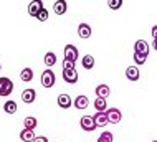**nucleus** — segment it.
<instances>
[{
	"instance_id": "4",
	"label": "nucleus",
	"mask_w": 157,
	"mask_h": 142,
	"mask_svg": "<svg viewBox=\"0 0 157 142\" xmlns=\"http://www.w3.org/2000/svg\"><path fill=\"white\" fill-rule=\"evenodd\" d=\"M79 126L84 132H93L96 129V124H94V119H93V116H83L81 119H79Z\"/></svg>"
},
{
	"instance_id": "3",
	"label": "nucleus",
	"mask_w": 157,
	"mask_h": 142,
	"mask_svg": "<svg viewBox=\"0 0 157 142\" xmlns=\"http://www.w3.org/2000/svg\"><path fill=\"white\" fill-rule=\"evenodd\" d=\"M106 117H108L109 124H119L121 119H122V114H121L119 109H116V107H108V109H106Z\"/></svg>"
},
{
	"instance_id": "17",
	"label": "nucleus",
	"mask_w": 157,
	"mask_h": 142,
	"mask_svg": "<svg viewBox=\"0 0 157 142\" xmlns=\"http://www.w3.org/2000/svg\"><path fill=\"white\" fill-rule=\"evenodd\" d=\"M35 132L30 131V129H25L23 127V131L20 132V139H22L23 142H33V139H35Z\"/></svg>"
},
{
	"instance_id": "20",
	"label": "nucleus",
	"mask_w": 157,
	"mask_h": 142,
	"mask_svg": "<svg viewBox=\"0 0 157 142\" xmlns=\"http://www.w3.org/2000/svg\"><path fill=\"white\" fill-rule=\"evenodd\" d=\"M94 107L98 113H106V109H108V102H106V99H103V98H96L94 99Z\"/></svg>"
},
{
	"instance_id": "14",
	"label": "nucleus",
	"mask_w": 157,
	"mask_h": 142,
	"mask_svg": "<svg viewBox=\"0 0 157 142\" xmlns=\"http://www.w3.org/2000/svg\"><path fill=\"white\" fill-rule=\"evenodd\" d=\"M43 8V2H40V0H35V2H32L30 5H28V13L32 17H36L38 12Z\"/></svg>"
},
{
	"instance_id": "29",
	"label": "nucleus",
	"mask_w": 157,
	"mask_h": 142,
	"mask_svg": "<svg viewBox=\"0 0 157 142\" xmlns=\"http://www.w3.org/2000/svg\"><path fill=\"white\" fill-rule=\"evenodd\" d=\"M33 142H48V139H46L45 136H40V137H35V139H33Z\"/></svg>"
},
{
	"instance_id": "23",
	"label": "nucleus",
	"mask_w": 157,
	"mask_h": 142,
	"mask_svg": "<svg viewBox=\"0 0 157 142\" xmlns=\"http://www.w3.org/2000/svg\"><path fill=\"white\" fill-rule=\"evenodd\" d=\"M3 111H5L7 114H15L17 113V102L15 101H7L5 104H3Z\"/></svg>"
},
{
	"instance_id": "27",
	"label": "nucleus",
	"mask_w": 157,
	"mask_h": 142,
	"mask_svg": "<svg viewBox=\"0 0 157 142\" xmlns=\"http://www.w3.org/2000/svg\"><path fill=\"white\" fill-rule=\"evenodd\" d=\"M48 17H50V15H48V10H46V8L43 7L40 12H38V15L35 17V18H38L40 21H46V20H48Z\"/></svg>"
},
{
	"instance_id": "12",
	"label": "nucleus",
	"mask_w": 157,
	"mask_h": 142,
	"mask_svg": "<svg viewBox=\"0 0 157 142\" xmlns=\"http://www.w3.org/2000/svg\"><path fill=\"white\" fill-rule=\"evenodd\" d=\"M93 119H94L96 127H106V124H109L108 117H106V113H96L93 116Z\"/></svg>"
},
{
	"instance_id": "13",
	"label": "nucleus",
	"mask_w": 157,
	"mask_h": 142,
	"mask_svg": "<svg viewBox=\"0 0 157 142\" xmlns=\"http://www.w3.org/2000/svg\"><path fill=\"white\" fill-rule=\"evenodd\" d=\"M66 10H68V5H66L65 0H58V2H55V3H53V12H55L56 15L66 13Z\"/></svg>"
},
{
	"instance_id": "26",
	"label": "nucleus",
	"mask_w": 157,
	"mask_h": 142,
	"mask_svg": "<svg viewBox=\"0 0 157 142\" xmlns=\"http://www.w3.org/2000/svg\"><path fill=\"white\" fill-rule=\"evenodd\" d=\"M108 7L111 8V10H119V8L122 7V0H109Z\"/></svg>"
},
{
	"instance_id": "5",
	"label": "nucleus",
	"mask_w": 157,
	"mask_h": 142,
	"mask_svg": "<svg viewBox=\"0 0 157 142\" xmlns=\"http://www.w3.org/2000/svg\"><path fill=\"white\" fill-rule=\"evenodd\" d=\"M79 58V53H78V48L75 45H66L65 46V59L66 61H71V63H76V59Z\"/></svg>"
},
{
	"instance_id": "6",
	"label": "nucleus",
	"mask_w": 157,
	"mask_h": 142,
	"mask_svg": "<svg viewBox=\"0 0 157 142\" xmlns=\"http://www.w3.org/2000/svg\"><path fill=\"white\" fill-rule=\"evenodd\" d=\"M134 53H141V55L149 56V45H147V41H144V40L136 41L134 43Z\"/></svg>"
},
{
	"instance_id": "11",
	"label": "nucleus",
	"mask_w": 157,
	"mask_h": 142,
	"mask_svg": "<svg viewBox=\"0 0 157 142\" xmlns=\"http://www.w3.org/2000/svg\"><path fill=\"white\" fill-rule=\"evenodd\" d=\"M139 76H141V73H139V68L137 66H129L126 68V78L129 81H137Z\"/></svg>"
},
{
	"instance_id": "19",
	"label": "nucleus",
	"mask_w": 157,
	"mask_h": 142,
	"mask_svg": "<svg viewBox=\"0 0 157 142\" xmlns=\"http://www.w3.org/2000/svg\"><path fill=\"white\" fill-rule=\"evenodd\" d=\"M38 126V121L33 116H28V117L23 119V127L25 129H30V131H35V127Z\"/></svg>"
},
{
	"instance_id": "18",
	"label": "nucleus",
	"mask_w": 157,
	"mask_h": 142,
	"mask_svg": "<svg viewBox=\"0 0 157 142\" xmlns=\"http://www.w3.org/2000/svg\"><path fill=\"white\" fill-rule=\"evenodd\" d=\"M81 64L84 70H93L94 68V58L91 56V55H84L81 58Z\"/></svg>"
},
{
	"instance_id": "8",
	"label": "nucleus",
	"mask_w": 157,
	"mask_h": 142,
	"mask_svg": "<svg viewBox=\"0 0 157 142\" xmlns=\"http://www.w3.org/2000/svg\"><path fill=\"white\" fill-rule=\"evenodd\" d=\"M63 79L70 84H75L78 81V71L76 70H63Z\"/></svg>"
},
{
	"instance_id": "28",
	"label": "nucleus",
	"mask_w": 157,
	"mask_h": 142,
	"mask_svg": "<svg viewBox=\"0 0 157 142\" xmlns=\"http://www.w3.org/2000/svg\"><path fill=\"white\" fill-rule=\"evenodd\" d=\"M63 70H75V63H71V61H63Z\"/></svg>"
},
{
	"instance_id": "32",
	"label": "nucleus",
	"mask_w": 157,
	"mask_h": 142,
	"mask_svg": "<svg viewBox=\"0 0 157 142\" xmlns=\"http://www.w3.org/2000/svg\"><path fill=\"white\" fill-rule=\"evenodd\" d=\"M152 142H157V140H152Z\"/></svg>"
},
{
	"instance_id": "33",
	"label": "nucleus",
	"mask_w": 157,
	"mask_h": 142,
	"mask_svg": "<svg viewBox=\"0 0 157 142\" xmlns=\"http://www.w3.org/2000/svg\"><path fill=\"white\" fill-rule=\"evenodd\" d=\"M0 70H2V66H0Z\"/></svg>"
},
{
	"instance_id": "31",
	"label": "nucleus",
	"mask_w": 157,
	"mask_h": 142,
	"mask_svg": "<svg viewBox=\"0 0 157 142\" xmlns=\"http://www.w3.org/2000/svg\"><path fill=\"white\" fill-rule=\"evenodd\" d=\"M154 50L157 51V40H154Z\"/></svg>"
},
{
	"instance_id": "15",
	"label": "nucleus",
	"mask_w": 157,
	"mask_h": 142,
	"mask_svg": "<svg viewBox=\"0 0 157 142\" xmlns=\"http://www.w3.org/2000/svg\"><path fill=\"white\" fill-rule=\"evenodd\" d=\"M78 35H79V38H90L91 36V27L88 23H79Z\"/></svg>"
},
{
	"instance_id": "2",
	"label": "nucleus",
	"mask_w": 157,
	"mask_h": 142,
	"mask_svg": "<svg viewBox=\"0 0 157 142\" xmlns=\"http://www.w3.org/2000/svg\"><path fill=\"white\" fill-rule=\"evenodd\" d=\"M13 91V81L10 78H0V96H10Z\"/></svg>"
},
{
	"instance_id": "24",
	"label": "nucleus",
	"mask_w": 157,
	"mask_h": 142,
	"mask_svg": "<svg viewBox=\"0 0 157 142\" xmlns=\"http://www.w3.org/2000/svg\"><path fill=\"white\" fill-rule=\"evenodd\" d=\"M114 140V136H113V132H109V131H104L103 134L99 136V139H98V142H113Z\"/></svg>"
},
{
	"instance_id": "9",
	"label": "nucleus",
	"mask_w": 157,
	"mask_h": 142,
	"mask_svg": "<svg viewBox=\"0 0 157 142\" xmlns=\"http://www.w3.org/2000/svg\"><path fill=\"white\" fill-rule=\"evenodd\" d=\"M56 102L60 107H63V109H68V107H71V104H73V99H71L70 94H60Z\"/></svg>"
},
{
	"instance_id": "25",
	"label": "nucleus",
	"mask_w": 157,
	"mask_h": 142,
	"mask_svg": "<svg viewBox=\"0 0 157 142\" xmlns=\"http://www.w3.org/2000/svg\"><path fill=\"white\" fill-rule=\"evenodd\" d=\"M132 56H134V61H136V64H137V66L144 64V63H146V59H147L146 55H141V53H134Z\"/></svg>"
},
{
	"instance_id": "16",
	"label": "nucleus",
	"mask_w": 157,
	"mask_h": 142,
	"mask_svg": "<svg viewBox=\"0 0 157 142\" xmlns=\"http://www.w3.org/2000/svg\"><path fill=\"white\" fill-rule=\"evenodd\" d=\"M96 94H98V98L106 99V98L111 94V89H109V86H106V84H99V86H96Z\"/></svg>"
},
{
	"instance_id": "22",
	"label": "nucleus",
	"mask_w": 157,
	"mask_h": 142,
	"mask_svg": "<svg viewBox=\"0 0 157 142\" xmlns=\"http://www.w3.org/2000/svg\"><path fill=\"white\" fill-rule=\"evenodd\" d=\"M45 64L48 66V70H50V68H53L55 64H56V55H55L53 51H48V53L45 55Z\"/></svg>"
},
{
	"instance_id": "7",
	"label": "nucleus",
	"mask_w": 157,
	"mask_h": 142,
	"mask_svg": "<svg viewBox=\"0 0 157 142\" xmlns=\"http://www.w3.org/2000/svg\"><path fill=\"white\" fill-rule=\"evenodd\" d=\"M73 104L76 109H86L88 104H90V99H88V96H84V94H78V96L75 98Z\"/></svg>"
},
{
	"instance_id": "21",
	"label": "nucleus",
	"mask_w": 157,
	"mask_h": 142,
	"mask_svg": "<svg viewBox=\"0 0 157 142\" xmlns=\"http://www.w3.org/2000/svg\"><path fill=\"white\" fill-rule=\"evenodd\" d=\"M20 79L25 81V83L32 81L33 79V70H32V68H23V70L20 71Z\"/></svg>"
},
{
	"instance_id": "10",
	"label": "nucleus",
	"mask_w": 157,
	"mask_h": 142,
	"mask_svg": "<svg viewBox=\"0 0 157 142\" xmlns=\"http://www.w3.org/2000/svg\"><path fill=\"white\" fill-rule=\"evenodd\" d=\"M35 99H36V91L35 89H25V91L22 93V101L25 102V104H32Z\"/></svg>"
},
{
	"instance_id": "30",
	"label": "nucleus",
	"mask_w": 157,
	"mask_h": 142,
	"mask_svg": "<svg viewBox=\"0 0 157 142\" xmlns=\"http://www.w3.org/2000/svg\"><path fill=\"white\" fill-rule=\"evenodd\" d=\"M152 38H154V40H157V25H154V27H152Z\"/></svg>"
},
{
	"instance_id": "1",
	"label": "nucleus",
	"mask_w": 157,
	"mask_h": 142,
	"mask_svg": "<svg viewBox=\"0 0 157 142\" xmlns=\"http://www.w3.org/2000/svg\"><path fill=\"white\" fill-rule=\"evenodd\" d=\"M55 81H56V76H55V73H53V70H46L41 73V86L43 88H53L55 86Z\"/></svg>"
}]
</instances>
